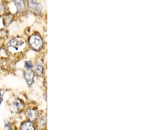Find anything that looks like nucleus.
I'll return each instance as SVG.
<instances>
[{"label": "nucleus", "instance_id": "nucleus-10", "mask_svg": "<svg viewBox=\"0 0 148 130\" xmlns=\"http://www.w3.org/2000/svg\"><path fill=\"white\" fill-rule=\"evenodd\" d=\"M27 116L31 121H34L38 118V113L34 109H28L27 111Z\"/></svg>", "mask_w": 148, "mask_h": 130}, {"label": "nucleus", "instance_id": "nucleus-1", "mask_svg": "<svg viewBox=\"0 0 148 130\" xmlns=\"http://www.w3.org/2000/svg\"><path fill=\"white\" fill-rule=\"evenodd\" d=\"M28 45L33 50L39 51L42 48L43 41L40 35L38 34H33L28 38Z\"/></svg>", "mask_w": 148, "mask_h": 130}, {"label": "nucleus", "instance_id": "nucleus-3", "mask_svg": "<svg viewBox=\"0 0 148 130\" xmlns=\"http://www.w3.org/2000/svg\"><path fill=\"white\" fill-rule=\"evenodd\" d=\"M28 7L29 10L35 15H39L41 14L42 7L36 0H28Z\"/></svg>", "mask_w": 148, "mask_h": 130}, {"label": "nucleus", "instance_id": "nucleus-11", "mask_svg": "<svg viewBox=\"0 0 148 130\" xmlns=\"http://www.w3.org/2000/svg\"><path fill=\"white\" fill-rule=\"evenodd\" d=\"M25 67L27 70H32L34 67V65L30 61H27L25 63Z\"/></svg>", "mask_w": 148, "mask_h": 130}, {"label": "nucleus", "instance_id": "nucleus-4", "mask_svg": "<svg viewBox=\"0 0 148 130\" xmlns=\"http://www.w3.org/2000/svg\"><path fill=\"white\" fill-rule=\"evenodd\" d=\"M24 78L27 82V84L28 86H31L34 83L35 73L32 70H27L24 71L23 73Z\"/></svg>", "mask_w": 148, "mask_h": 130}, {"label": "nucleus", "instance_id": "nucleus-5", "mask_svg": "<svg viewBox=\"0 0 148 130\" xmlns=\"http://www.w3.org/2000/svg\"><path fill=\"white\" fill-rule=\"evenodd\" d=\"M25 105L21 99H16L11 106V110L15 113H19L23 110Z\"/></svg>", "mask_w": 148, "mask_h": 130}, {"label": "nucleus", "instance_id": "nucleus-2", "mask_svg": "<svg viewBox=\"0 0 148 130\" xmlns=\"http://www.w3.org/2000/svg\"><path fill=\"white\" fill-rule=\"evenodd\" d=\"M25 42L21 37H14L11 39L8 43V49L9 51L17 52L25 46Z\"/></svg>", "mask_w": 148, "mask_h": 130}, {"label": "nucleus", "instance_id": "nucleus-8", "mask_svg": "<svg viewBox=\"0 0 148 130\" xmlns=\"http://www.w3.org/2000/svg\"><path fill=\"white\" fill-rule=\"evenodd\" d=\"M21 130H35V127L32 122L27 121L22 123L21 126Z\"/></svg>", "mask_w": 148, "mask_h": 130}, {"label": "nucleus", "instance_id": "nucleus-6", "mask_svg": "<svg viewBox=\"0 0 148 130\" xmlns=\"http://www.w3.org/2000/svg\"><path fill=\"white\" fill-rule=\"evenodd\" d=\"M16 9V13H22L25 9V3L24 0H13Z\"/></svg>", "mask_w": 148, "mask_h": 130}, {"label": "nucleus", "instance_id": "nucleus-7", "mask_svg": "<svg viewBox=\"0 0 148 130\" xmlns=\"http://www.w3.org/2000/svg\"><path fill=\"white\" fill-rule=\"evenodd\" d=\"M34 70L38 76H42L44 74V67L41 63L38 62L35 64L34 65Z\"/></svg>", "mask_w": 148, "mask_h": 130}, {"label": "nucleus", "instance_id": "nucleus-12", "mask_svg": "<svg viewBox=\"0 0 148 130\" xmlns=\"http://www.w3.org/2000/svg\"><path fill=\"white\" fill-rule=\"evenodd\" d=\"M5 127L7 130H13L11 128V126L9 122H5Z\"/></svg>", "mask_w": 148, "mask_h": 130}, {"label": "nucleus", "instance_id": "nucleus-9", "mask_svg": "<svg viewBox=\"0 0 148 130\" xmlns=\"http://www.w3.org/2000/svg\"><path fill=\"white\" fill-rule=\"evenodd\" d=\"M14 20V16L12 14H8V15H5L4 17L3 18V25L5 27H8L11 25Z\"/></svg>", "mask_w": 148, "mask_h": 130}]
</instances>
